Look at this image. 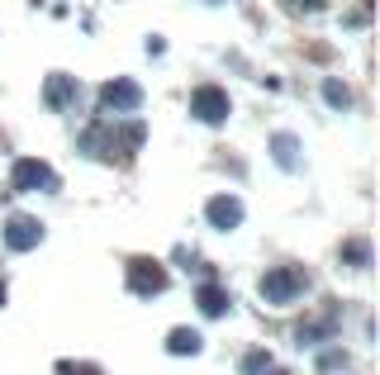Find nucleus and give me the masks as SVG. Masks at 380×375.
<instances>
[]
</instances>
